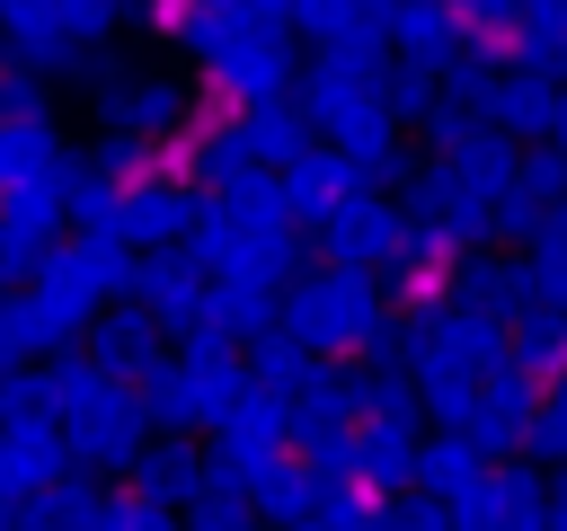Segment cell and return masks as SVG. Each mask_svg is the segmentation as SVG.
<instances>
[{
	"mask_svg": "<svg viewBox=\"0 0 567 531\" xmlns=\"http://www.w3.org/2000/svg\"><path fill=\"white\" fill-rule=\"evenodd\" d=\"M9 469H18V487H35V478L53 469V442H44V434H18V460H9Z\"/></svg>",
	"mask_w": 567,
	"mask_h": 531,
	"instance_id": "603a6c76",
	"label": "cell"
},
{
	"mask_svg": "<svg viewBox=\"0 0 567 531\" xmlns=\"http://www.w3.org/2000/svg\"><path fill=\"white\" fill-rule=\"evenodd\" d=\"M434 80H443V71H416V62H390V71H381V106H390L399 124H425V115H434Z\"/></svg>",
	"mask_w": 567,
	"mask_h": 531,
	"instance_id": "e0dca14e",
	"label": "cell"
},
{
	"mask_svg": "<svg viewBox=\"0 0 567 531\" xmlns=\"http://www.w3.org/2000/svg\"><path fill=\"white\" fill-rule=\"evenodd\" d=\"M97 124L106 133H133V142H151V150H168V142H186L195 124H204V97H195V80L186 71H124V80H106L97 88Z\"/></svg>",
	"mask_w": 567,
	"mask_h": 531,
	"instance_id": "7a4b0ae2",
	"label": "cell"
},
{
	"mask_svg": "<svg viewBox=\"0 0 567 531\" xmlns=\"http://www.w3.org/2000/svg\"><path fill=\"white\" fill-rule=\"evenodd\" d=\"M399 248H408V212H399V204H381V195H354V204L319 230V257H328V266H346V274H390V266H399Z\"/></svg>",
	"mask_w": 567,
	"mask_h": 531,
	"instance_id": "277c9868",
	"label": "cell"
},
{
	"mask_svg": "<svg viewBox=\"0 0 567 531\" xmlns=\"http://www.w3.org/2000/svg\"><path fill=\"white\" fill-rule=\"evenodd\" d=\"M133 292H142V310H151V319H168V327H186V336H195V327H204V310H213V283H204V266H195L186 248L142 257V283H133Z\"/></svg>",
	"mask_w": 567,
	"mask_h": 531,
	"instance_id": "ba28073f",
	"label": "cell"
},
{
	"mask_svg": "<svg viewBox=\"0 0 567 531\" xmlns=\"http://www.w3.org/2000/svg\"><path fill=\"white\" fill-rule=\"evenodd\" d=\"M230 35H239V9H230V0H186V27H177V53H186L195 71H213V62L230 53Z\"/></svg>",
	"mask_w": 567,
	"mask_h": 531,
	"instance_id": "5bb4252c",
	"label": "cell"
},
{
	"mask_svg": "<svg viewBox=\"0 0 567 531\" xmlns=\"http://www.w3.org/2000/svg\"><path fill=\"white\" fill-rule=\"evenodd\" d=\"M204 88H213V97H230L239 115H248V106H275V97H301V53H292V35H284V27H248V18H239L230 53L204 71Z\"/></svg>",
	"mask_w": 567,
	"mask_h": 531,
	"instance_id": "3957f363",
	"label": "cell"
},
{
	"mask_svg": "<svg viewBox=\"0 0 567 531\" xmlns=\"http://www.w3.org/2000/svg\"><path fill=\"white\" fill-rule=\"evenodd\" d=\"M399 469H408V442H399V434H381V442H372V478H381V487H390V478H399Z\"/></svg>",
	"mask_w": 567,
	"mask_h": 531,
	"instance_id": "d4e9b609",
	"label": "cell"
},
{
	"mask_svg": "<svg viewBox=\"0 0 567 531\" xmlns=\"http://www.w3.org/2000/svg\"><path fill=\"white\" fill-rule=\"evenodd\" d=\"M390 53L416 62V71H452L470 53V27H461V0H408L390 18Z\"/></svg>",
	"mask_w": 567,
	"mask_h": 531,
	"instance_id": "9c48e42d",
	"label": "cell"
},
{
	"mask_svg": "<svg viewBox=\"0 0 567 531\" xmlns=\"http://www.w3.org/2000/svg\"><path fill=\"white\" fill-rule=\"evenodd\" d=\"M284 195H292V221L328 230V221L363 195V177H354V159H346V150H310V159H292V168H284Z\"/></svg>",
	"mask_w": 567,
	"mask_h": 531,
	"instance_id": "30bf717a",
	"label": "cell"
},
{
	"mask_svg": "<svg viewBox=\"0 0 567 531\" xmlns=\"http://www.w3.org/2000/svg\"><path fill=\"white\" fill-rule=\"evenodd\" d=\"M514 336H523V345H514L523 363H567V310H549V301H532Z\"/></svg>",
	"mask_w": 567,
	"mask_h": 531,
	"instance_id": "ac0fdd59",
	"label": "cell"
},
{
	"mask_svg": "<svg viewBox=\"0 0 567 531\" xmlns=\"http://www.w3.org/2000/svg\"><path fill=\"white\" fill-rule=\"evenodd\" d=\"M44 274H62L71 292L106 301V292H133V283H142V257H133V239H97V230H71V239L44 257Z\"/></svg>",
	"mask_w": 567,
	"mask_h": 531,
	"instance_id": "52a82bcc",
	"label": "cell"
},
{
	"mask_svg": "<svg viewBox=\"0 0 567 531\" xmlns=\"http://www.w3.org/2000/svg\"><path fill=\"white\" fill-rule=\"evenodd\" d=\"M239 124H248V142H257V159H266V168H292V159H310V150H319V142H310L319 124H310V106H301V97L248 106Z\"/></svg>",
	"mask_w": 567,
	"mask_h": 531,
	"instance_id": "4fadbf2b",
	"label": "cell"
},
{
	"mask_svg": "<svg viewBox=\"0 0 567 531\" xmlns=\"http://www.w3.org/2000/svg\"><path fill=\"white\" fill-rule=\"evenodd\" d=\"M425 478H434V487H470V451H461V442H443V451L425 460Z\"/></svg>",
	"mask_w": 567,
	"mask_h": 531,
	"instance_id": "cb8c5ba5",
	"label": "cell"
},
{
	"mask_svg": "<svg viewBox=\"0 0 567 531\" xmlns=\"http://www.w3.org/2000/svg\"><path fill=\"white\" fill-rule=\"evenodd\" d=\"M425 407L434 416H470V363L461 354H434L425 363Z\"/></svg>",
	"mask_w": 567,
	"mask_h": 531,
	"instance_id": "ffe728a7",
	"label": "cell"
},
{
	"mask_svg": "<svg viewBox=\"0 0 567 531\" xmlns=\"http://www.w3.org/2000/svg\"><path fill=\"white\" fill-rule=\"evenodd\" d=\"M452 283H461V301H478V310H514V301L532 292V274H523V266H496V257H478V248L452 266Z\"/></svg>",
	"mask_w": 567,
	"mask_h": 531,
	"instance_id": "9a60e30c",
	"label": "cell"
},
{
	"mask_svg": "<svg viewBox=\"0 0 567 531\" xmlns=\"http://www.w3.org/2000/svg\"><path fill=\"white\" fill-rule=\"evenodd\" d=\"M275 327V283H213V310L195 327V354H221L230 336H266Z\"/></svg>",
	"mask_w": 567,
	"mask_h": 531,
	"instance_id": "7c38bea8",
	"label": "cell"
},
{
	"mask_svg": "<svg viewBox=\"0 0 567 531\" xmlns=\"http://www.w3.org/2000/svg\"><path fill=\"white\" fill-rule=\"evenodd\" d=\"M532 248H540V257H567V204L540 221V239H532Z\"/></svg>",
	"mask_w": 567,
	"mask_h": 531,
	"instance_id": "484cf974",
	"label": "cell"
},
{
	"mask_svg": "<svg viewBox=\"0 0 567 531\" xmlns=\"http://www.w3.org/2000/svg\"><path fill=\"white\" fill-rule=\"evenodd\" d=\"M443 354H461V363H496V336H505V310H478V301H452L443 319Z\"/></svg>",
	"mask_w": 567,
	"mask_h": 531,
	"instance_id": "2e32d148",
	"label": "cell"
},
{
	"mask_svg": "<svg viewBox=\"0 0 567 531\" xmlns=\"http://www.w3.org/2000/svg\"><path fill=\"white\" fill-rule=\"evenodd\" d=\"M89 292H71L62 274H44L35 292H18L9 301V319H0V345H18V354H35V345H71L80 327H89Z\"/></svg>",
	"mask_w": 567,
	"mask_h": 531,
	"instance_id": "8992f818",
	"label": "cell"
},
{
	"mask_svg": "<svg viewBox=\"0 0 567 531\" xmlns=\"http://www.w3.org/2000/svg\"><path fill=\"white\" fill-rule=\"evenodd\" d=\"M53 18H62L80 44H106V35H115V18H124V0H53Z\"/></svg>",
	"mask_w": 567,
	"mask_h": 531,
	"instance_id": "44dd1931",
	"label": "cell"
},
{
	"mask_svg": "<svg viewBox=\"0 0 567 531\" xmlns=\"http://www.w3.org/2000/svg\"><path fill=\"white\" fill-rule=\"evenodd\" d=\"M363 9L354 0H292V35H310V44H328V35H346Z\"/></svg>",
	"mask_w": 567,
	"mask_h": 531,
	"instance_id": "7402d4cb",
	"label": "cell"
},
{
	"mask_svg": "<svg viewBox=\"0 0 567 531\" xmlns=\"http://www.w3.org/2000/svg\"><path fill=\"white\" fill-rule=\"evenodd\" d=\"M204 531H239V522H230V513H213V522H204Z\"/></svg>",
	"mask_w": 567,
	"mask_h": 531,
	"instance_id": "4316f807",
	"label": "cell"
},
{
	"mask_svg": "<svg viewBox=\"0 0 567 531\" xmlns=\"http://www.w3.org/2000/svg\"><path fill=\"white\" fill-rule=\"evenodd\" d=\"M284 327L301 336V345H328V354H354V345H381V292H372V274H346V266H319V274H301L292 292H284Z\"/></svg>",
	"mask_w": 567,
	"mask_h": 531,
	"instance_id": "6da1fadb",
	"label": "cell"
},
{
	"mask_svg": "<svg viewBox=\"0 0 567 531\" xmlns=\"http://www.w3.org/2000/svg\"><path fill=\"white\" fill-rule=\"evenodd\" d=\"M301 106H310V124H319L328 142H354V133H372V124H399V115L381 106V80L337 71V62H319V53H310V71H301Z\"/></svg>",
	"mask_w": 567,
	"mask_h": 531,
	"instance_id": "5b68a950",
	"label": "cell"
},
{
	"mask_svg": "<svg viewBox=\"0 0 567 531\" xmlns=\"http://www.w3.org/2000/svg\"><path fill=\"white\" fill-rule=\"evenodd\" d=\"M97 363H151V310H115L97 327Z\"/></svg>",
	"mask_w": 567,
	"mask_h": 531,
	"instance_id": "d6986e66",
	"label": "cell"
},
{
	"mask_svg": "<svg viewBox=\"0 0 567 531\" xmlns=\"http://www.w3.org/2000/svg\"><path fill=\"white\" fill-rule=\"evenodd\" d=\"M558 115H567V88L558 80L505 71V97H496V133L505 142H558Z\"/></svg>",
	"mask_w": 567,
	"mask_h": 531,
	"instance_id": "8fae6325",
	"label": "cell"
}]
</instances>
